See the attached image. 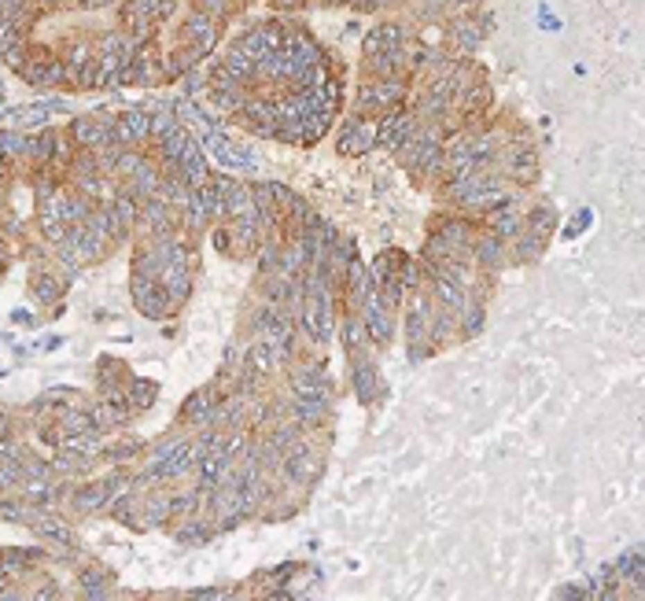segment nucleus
I'll return each instance as SVG.
<instances>
[{"mask_svg": "<svg viewBox=\"0 0 645 601\" xmlns=\"http://www.w3.org/2000/svg\"><path fill=\"white\" fill-rule=\"evenodd\" d=\"M358 387H361V398H369L372 387H377V373H372V365H366V362L358 365Z\"/></svg>", "mask_w": 645, "mask_h": 601, "instance_id": "obj_6", "label": "nucleus"}, {"mask_svg": "<svg viewBox=\"0 0 645 601\" xmlns=\"http://www.w3.org/2000/svg\"><path fill=\"white\" fill-rule=\"evenodd\" d=\"M325 414V398H299V403H295V417L299 421H318Z\"/></svg>", "mask_w": 645, "mask_h": 601, "instance_id": "obj_4", "label": "nucleus"}, {"mask_svg": "<svg viewBox=\"0 0 645 601\" xmlns=\"http://www.w3.org/2000/svg\"><path fill=\"white\" fill-rule=\"evenodd\" d=\"M299 398H325V380L318 373H302L299 376Z\"/></svg>", "mask_w": 645, "mask_h": 601, "instance_id": "obj_3", "label": "nucleus"}, {"mask_svg": "<svg viewBox=\"0 0 645 601\" xmlns=\"http://www.w3.org/2000/svg\"><path fill=\"white\" fill-rule=\"evenodd\" d=\"M439 299L450 306V310H461L465 306V296H461V288L450 285V280H439Z\"/></svg>", "mask_w": 645, "mask_h": 601, "instance_id": "obj_5", "label": "nucleus"}, {"mask_svg": "<svg viewBox=\"0 0 645 601\" xmlns=\"http://www.w3.org/2000/svg\"><path fill=\"white\" fill-rule=\"evenodd\" d=\"M302 328H307L313 339H328V332H332V306H328V291L310 288L307 303H302Z\"/></svg>", "mask_w": 645, "mask_h": 601, "instance_id": "obj_1", "label": "nucleus"}, {"mask_svg": "<svg viewBox=\"0 0 645 601\" xmlns=\"http://www.w3.org/2000/svg\"><path fill=\"white\" fill-rule=\"evenodd\" d=\"M366 314H369V332L377 344H387L391 339V321H387V314H384V299L377 296H369L366 299Z\"/></svg>", "mask_w": 645, "mask_h": 601, "instance_id": "obj_2", "label": "nucleus"}]
</instances>
